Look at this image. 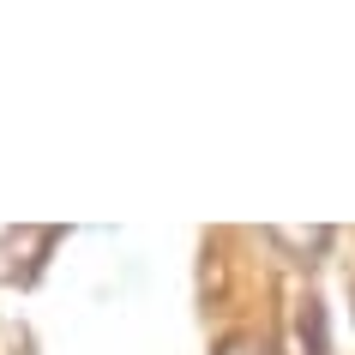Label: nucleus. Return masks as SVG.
<instances>
[{"instance_id":"obj_3","label":"nucleus","mask_w":355,"mask_h":355,"mask_svg":"<svg viewBox=\"0 0 355 355\" xmlns=\"http://www.w3.org/2000/svg\"><path fill=\"white\" fill-rule=\"evenodd\" d=\"M283 247H295V253H325L331 247V229H277Z\"/></svg>"},{"instance_id":"obj_1","label":"nucleus","mask_w":355,"mask_h":355,"mask_svg":"<svg viewBox=\"0 0 355 355\" xmlns=\"http://www.w3.org/2000/svg\"><path fill=\"white\" fill-rule=\"evenodd\" d=\"M55 247V229H0V283H31Z\"/></svg>"},{"instance_id":"obj_2","label":"nucleus","mask_w":355,"mask_h":355,"mask_svg":"<svg viewBox=\"0 0 355 355\" xmlns=\"http://www.w3.org/2000/svg\"><path fill=\"white\" fill-rule=\"evenodd\" d=\"M301 349L325 355V307L319 301H301Z\"/></svg>"},{"instance_id":"obj_4","label":"nucleus","mask_w":355,"mask_h":355,"mask_svg":"<svg viewBox=\"0 0 355 355\" xmlns=\"http://www.w3.org/2000/svg\"><path fill=\"white\" fill-rule=\"evenodd\" d=\"M217 355H265V343H259V337H241V331H235V337H223V343H217Z\"/></svg>"}]
</instances>
